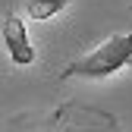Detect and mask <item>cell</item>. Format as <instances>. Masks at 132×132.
Returning a JSON list of instances; mask_svg holds the SVG:
<instances>
[{
	"mask_svg": "<svg viewBox=\"0 0 132 132\" xmlns=\"http://www.w3.org/2000/svg\"><path fill=\"white\" fill-rule=\"evenodd\" d=\"M66 6H69V0H28V3H25L28 16H31V19H38V22L60 16Z\"/></svg>",
	"mask_w": 132,
	"mask_h": 132,
	"instance_id": "3",
	"label": "cell"
},
{
	"mask_svg": "<svg viewBox=\"0 0 132 132\" xmlns=\"http://www.w3.org/2000/svg\"><path fill=\"white\" fill-rule=\"evenodd\" d=\"M3 44H6V54L16 66H31L35 63V47L28 41V31L22 25L19 16H6L3 22Z\"/></svg>",
	"mask_w": 132,
	"mask_h": 132,
	"instance_id": "2",
	"label": "cell"
},
{
	"mask_svg": "<svg viewBox=\"0 0 132 132\" xmlns=\"http://www.w3.org/2000/svg\"><path fill=\"white\" fill-rule=\"evenodd\" d=\"M132 66V31H120V35H110L104 44H97L91 54L72 60L66 69L60 72V79H107L113 72Z\"/></svg>",
	"mask_w": 132,
	"mask_h": 132,
	"instance_id": "1",
	"label": "cell"
},
{
	"mask_svg": "<svg viewBox=\"0 0 132 132\" xmlns=\"http://www.w3.org/2000/svg\"><path fill=\"white\" fill-rule=\"evenodd\" d=\"M44 132H85L79 123H69V120H60V123H54L51 129H44Z\"/></svg>",
	"mask_w": 132,
	"mask_h": 132,
	"instance_id": "4",
	"label": "cell"
}]
</instances>
